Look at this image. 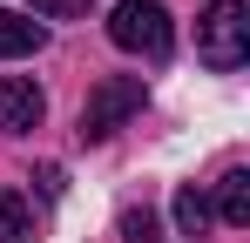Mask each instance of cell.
<instances>
[{"instance_id":"6da1fadb","label":"cell","mask_w":250,"mask_h":243,"mask_svg":"<svg viewBox=\"0 0 250 243\" xmlns=\"http://www.w3.org/2000/svg\"><path fill=\"white\" fill-rule=\"evenodd\" d=\"M196 54L216 75H237L250 61V7L244 0H209L196 14Z\"/></svg>"},{"instance_id":"7a4b0ae2","label":"cell","mask_w":250,"mask_h":243,"mask_svg":"<svg viewBox=\"0 0 250 243\" xmlns=\"http://www.w3.org/2000/svg\"><path fill=\"white\" fill-rule=\"evenodd\" d=\"M108 40L122 54H142V61H163L176 47V27H169V7L163 0H115L108 14Z\"/></svg>"},{"instance_id":"3957f363","label":"cell","mask_w":250,"mask_h":243,"mask_svg":"<svg viewBox=\"0 0 250 243\" xmlns=\"http://www.w3.org/2000/svg\"><path fill=\"white\" fill-rule=\"evenodd\" d=\"M135 108H142V81H135V75L95 81V95L82 101V142H108V135H115Z\"/></svg>"},{"instance_id":"277c9868","label":"cell","mask_w":250,"mask_h":243,"mask_svg":"<svg viewBox=\"0 0 250 243\" xmlns=\"http://www.w3.org/2000/svg\"><path fill=\"white\" fill-rule=\"evenodd\" d=\"M47 115V95L34 88L27 75H0V128L7 135H27V128H41Z\"/></svg>"},{"instance_id":"5b68a950","label":"cell","mask_w":250,"mask_h":243,"mask_svg":"<svg viewBox=\"0 0 250 243\" xmlns=\"http://www.w3.org/2000/svg\"><path fill=\"white\" fill-rule=\"evenodd\" d=\"M41 20H34V14H7V7H0V61H21V54H34V47H41Z\"/></svg>"},{"instance_id":"8992f818","label":"cell","mask_w":250,"mask_h":243,"mask_svg":"<svg viewBox=\"0 0 250 243\" xmlns=\"http://www.w3.org/2000/svg\"><path fill=\"white\" fill-rule=\"evenodd\" d=\"M41 223H34V202L21 189H0V243H34Z\"/></svg>"},{"instance_id":"52a82bcc","label":"cell","mask_w":250,"mask_h":243,"mask_svg":"<svg viewBox=\"0 0 250 243\" xmlns=\"http://www.w3.org/2000/svg\"><path fill=\"white\" fill-rule=\"evenodd\" d=\"M209 216H223L230 230H244V223H250V176H244V169H230V176L216 182V202H209Z\"/></svg>"},{"instance_id":"ba28073f","label":"cell","mask_w":250,"mask_h":243,"mask_svg":"<svg viewBox=\"0 0 250 243\" xmlns=\"http://www.w3.org/2000/svg\"><path fill=\"white\" fill-rule=\"evenodd\" d=\"M176 223H183V237H203V230H209V196L176 189Z\"/></svg>"},{"instance_id":"9c48e42d","label":"cell","mask_w":250,"mask_h":243,"mask_svg":"<svg viewBox=\"0 0 250 243\" xmlns=\"http://www.w3.org/2000/svg\"><path fill=\"white\" fill-rule=\"evenodd\" d=\"M122 243H156V216L149 209H128L122 216Z\"/></svg>"},{"instance_id":"30bf717a","label":"cell","mask_w":250,"mask_h":243,"mask_svg":"<svg viewBox=\"0 0 250 243\" xmlns=\"http://www.w3.org/2000/svg\"><path fill=\"white\" fill-rule=\"evenodd\" d=\"M75 7H82V0H34V14H54V20H68Z\"/></svg>"}]
</instances>
